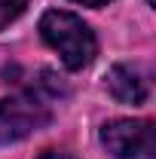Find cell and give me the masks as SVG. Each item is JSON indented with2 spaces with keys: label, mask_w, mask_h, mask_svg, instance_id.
<instances>
[{
  "label": "cell",
  "mask_w": 156,
  "mask_h": 159,
  "mask_svg": "<svg viewBox=\"0 0 156 159\" xmlns=\"http://www.w3.org/2000/svg\"><path fill=\"white\" fill-rule=\"evenodd\" d=\"M40 37L58 52L64 67H71V70H83L98 55V40L92 28L80 16L64 12V9H49L40 19Z\"/></svg>",
  "instance_id": "6da1fadb"
},
{
  "label": "cell",
  "mask_w": 156,
  "mask_h": 159,
  "mask_svg": "<svg viewBox=\"0 0 156 159\" xmlns=\"http://www.w3.org/2000/svg\"><path fill=\"white\" fill-rule=\"evenodd\" d=\"M49 122H52V110L37 92H16L0 101V144H16L46 129Z\"/></svg>",
  "instance_id": "7a4b0ae2"
},
{
  "label": "cell",
  "mask_w": 156,
  "mask_h": 159,
  "mask_svg": "<svg viewBox=\"0 0 156 159\" xmlns=\"http://www.w3.org/2000/svg\"><path fill=\"white\" fill-rule=\"evenodd\" d=\"M101 144L117 159H141L153 153V122L150 119H113L101 129Z\"/></svg>",
  "instance_id": "3957f363"
},
{
  "label": "cell",
  "mask_w": 156,
  "mask_h": 159,
  "mask_svg": "<svg viewBox=\"0 0 156 159\" xmlns=\"http://www.w3.org/2000/svg\"><path fill=\"white\" fill-rule=\"evenodd\" d=\"M104 86L110 92V98L119 101V104H141L147 98V83L138 74L135 67L129 64H113L104 77Z\"/></svg>",
  "instance_id": "277c9868"
},
{
  "label": "cell",
  "mask_w": 156,
  "mask_h": 159,
  "mask_svg": "<svg viewBox=\"0 0 156 159\" xmlns=\"http://www.w3.org/2000/svg\"><path fill=\"white\" fill-rule=\"evenodd\" d=\"M28 3L31 0H0V31L9 25V21H16L28 9Z\"/></svg>",
  "instance_id": "5b68a950"
},
{
  "label": "cell",
  "mask_w": 156,
  "mask_h": 159,
  "mask_svg": "<svg viewBox=\"0 0 156 159\" xmlns=\"http://www.w3.org/2000/svg\"><path fill=\"white\" fill-rule=\"evenodd\" d=\"M40 159H77V156H71V153H64V150H46Z\"/></svg>",
  "instance_id": "8992f818"
},
{
  "label": "cell",
  "mask_w": 156,
  "mask_h": 159,
  "mask_svg": "<svg viewBox=\"0 0 156 159\" xmlns=\"http://www.w3.org/2000/svg\"><path fill=\"white\" fill-rule=\"evenodd\" d=\"M74 3H83V6H104V3H110V0H74Z\"/></svg>",
  "instance_id": "52a82bcc"
}]
</instances>
